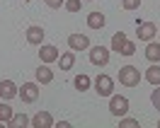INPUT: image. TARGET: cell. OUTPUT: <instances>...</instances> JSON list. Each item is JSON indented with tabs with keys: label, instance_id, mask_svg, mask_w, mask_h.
<instances>
[{
	"label": "cell",
	"instance_id": "cell-1",
	"mask_svg": "<svg viewBox=\"0 0 160 128\" xmlns=\"http://www.w3.org/2000/svg\"><path fill=\"white\" fill-rule=\"evenodd\" d=\"M119 82L124 87H138V82H141L138 68H136V65H124V68H119Z\"/></svg>",
	"mask_w": 160,
	"mask_h": 128
},
{
	"label": "cell",
	"instance_id": "cell-2",
	"mask_svg": "<svg viewBox=\"0 0 160 128\" xmlns=\"http://www.w3.org/2000/svg\"><path fill=\"white\" fill-rule=\"evenodd\" d=\"M95 92L100 94V97H112L114 94V80L109 78V75H97V80H95Z\"/></svg>",
	"mask_w": 160,
	"mask_h": 128
},
{
	"label": "cell",
	"instance_id": "cell-3",
	"mask_svg": "<svg viewBox=\"0 0 160 128\" xmlns=\"http://www.w3.org/2000/svg\"><path fill=\"white\" fill-rule=\"evenodd\" d=\"M17 97H20L24 104L37 102V99H39V85H37V82H24V85H22V89L17 92Z\"/></svg>",
	"mask_w": 160,
	"mask_h": 128
},
{
	"label": "cell",
	"instance_id": "cell-4",
	"mask_svg": "<svg viewBox=\"0 0 160 128\" xmlns=\"http://www.w3.org/2000/svg\"><path fill=\"white\" fill-rule=\"evenodd\" d=\"M109 111L114 116H126V111H129V99L121 97V94H112L109 97Z\"/></svg>",
	"mask_w": 160,
	"mask_h": 128
},
{
	"label": "cell",
	"instance_id": "cell-5",
	"mask_svg": "<svg viewBox=\"0 0 160 128\" xmlns=\"http://www.w3.org/2000/svg\"><path fill=\"white\" fill-rule=\"evenodd\" d=\"M109 51L107 46H92L90 49V63L92 65H107L109 63Z\"/></svg>",
	"mask_w": 160,
	"mask_h": 128
},
{
	"label": "cell",
	"instance_id": "cell-6",
	"mask_svg": "<svg viewBox=\"0 0 160 128\" xmlns=\"http://www.w3.org/2000/svg\"><path fill=\"white\" fill-rule=\"evenodd\" d=\"M155 34H158V27H155L153 22H138L136 36H138L141 41H153V39H155Z\"/></svg>",
	"mask_w": 160,
	"mask_h": 128
},
{
	"label": "cell",
	"instance_id": "cell-7",
	"mask_svg": "<svg viewBox=\"0 0 160 128\" xmlns=\"http://www.w3.org/2000/svg\"><path fill=\"white\" fill-rule=\"evenodd\" d=\"M44 36H46V31H44V27H39V24H32L29 29H27V44H32V46H41V44H44Z\"/></svg>",
	"mask_w": 160,
	"mask_h": 128
},
{
	"label": "cell",
	"instance_id": "cell-8",
	"mask_svg": "<svg viewBox=\"0 0 160 128\" xmlns=\"http://www.w3.org/2000/svg\"><path fill=\"white\" fill-rule=\"evenodd\" d=\"M68 46H70V51H85V49H90V39L85 34H70Z\"/></svg>",
	"mask_w": 160,
	"mask_h": 128
},
{
	"label": "cell",
	"instance_id": "cell-9",
	"mask_svg": "<svg viewBox=\"0 0 160 128\" xmlns=\"http://www.w3.org/2000/svg\"><path fill=\"white\" fill-rule=\"evenodd\" d=\"M58 49L56 46H51V44H41V51H39V58L41 63H56L58 60Z\"/></svg>",
	"mask_w": 160,
	"mask_h": 128
},
{
	"label": "cell",
	"instance_id": "cell-10",
	"mask_svg": "<svg viewBox=\"0 0 160 128\" xmlns=\"http://www.w3.org/2000/svg\"><path fill=\"white\" fill-rule=\"evenodd\" d=\"M34 78H37V82H39V85H49V82H53V70L49 68V63H44V65H39V68H37Z\"/></svg>",
	"mask_w": 160,
	"mask_h": 128
},
{
	"label": "cell",
	"instance_id": "cell-11",
	"mask_svg": "<svg viewBox=\"0 0 160 128\" xmlns=\"http://www.w3.org/2000/svg\"><path fill=\"white\" fill-rule=\"evenodd\" d=\"M32 126L34 128H51L53 126V116L49 111H39L37 116H32Z\"/></svg>",
	"mask_w": 160,
	"mask_h": 128
},
{
	"label": "cell",
	"instance_id": "cell-12",
	"mask_svg": "<svg viewBox=\"0 0 160 128\" xmlns=\"http://www.w3.org/2000/svg\"><path fill=\"white\" fill-rule=\"evenodd\" d=\"M17 92H20V89H17V85H15L12 80H2V82H0V97L2 99L17 97Z\"/></svg>",
	"mask_w": 160,
	"mask_h": 128
},
{
	"label": "cell",
	"instance_id": "cell-13",
	"mask_svg": "<svg viewBox=\"0 0 160 128\" xmlns=\"http://www.w3.org/2000/svg\"><path fill=\"white\" fill-rule=\"evenodd\" d=\"M104 22H107V17H104V12H100V10H95V12L88 15V27H90V29H102Z\"/></svg>",
	"mask_w": 160,
	"mask_h": 128
},
{
	"label": "cell",
	"instance_id": "cell-14",
	"mask_svg": "<svg viewBox=\"0 0 160 128\" xmlns=\"http://www.w3.org/2000/svg\"><path fill=\"white\" fill-rule=\"evenodd\" d=\"M146 58L150 63H160V44L158 41H148V46H146Z\"/></svg>",
	"mask_w": 160,
	"mask_h": 128
},
{
	"label": "cell",
	"instance_id": "cell-15",
	"mask_svg": "<svg viewBox=\"0 0 160 128\" xmlns=\"http://www.w3.org/2000/svg\"><path fill=\"white\" fill-rule=\"evenodd\" d=\"M58 65H61V70H70L75 65V53H73V51H66L63 56H58Z\"/></svg>",
	"mask_w": 160,
	"mask_h": 128
},
{
	"label": "cell",
	"instance_id": "cell-16",
	"mask_svg": "<svg viewBox=\"0 0 160 128\" xmlns=\"http://www.w3.org/2000/svg\"><path fill=\"white\" fill-rule=\"evenodd\" d=\"M146 80H148L150 85H155V87L160 85V65L158 63H153V65L146 70Z\"/></svg>",
	"mask_w": 160,
	"mask_h": 128
},
{
	"label": "cell",
	"instance_id": "cell-17",
	"mask_svg": "<svg viewBox=\"0 0 160 128\" xmlns=\"http://www.w3.org/2000/svg\"><path fill=\"white\" fill-rule=\"evenodd\" d=\"M126 34L124 31H117L114 36H112V51H117V53H121V49H124V44H126Z\"/></svg>",
	"mask_w": 160,
	"mask_h": 128
},
{
	"label": "cell",
	"instance_id": "cell-18",
	"mask_svg": "<svg viewBox=\"0 0 160 128\" xmlns=\"http://www.w3.org/2000/svg\"><path fill=\"white\" fill-rule=\"evenodd\" d=\"M27 123H32V118L27 116V114H15V116L10 118V126L12 128H24Z\"/></svg>",
	"mask_w": 160,
	"mask_h": 128
},
{
	"label": "cell",
	"instance_id": "cell-19",
	"mask_svg": "<svg viewBox=\"0 0 160 128\" xmlns=\"http://www.w3.org/2000/svg\"><path fill=\"white\" fill-rule=\"evenodd\" d=\"M73 85H75V89H80V92H85V89H90V78L82 73V75H78V78L73 80Z\"/></svg>",
	"mask_w": 160,
	"mask_h": 128
},
{
	"label": "cell",
	"instance_id": "cell-20",
	"mask_svg": "<svg viewBox=\"0 0 160 128\" xmlns=\"http://www.w3.org/2000/svg\"><path fill=\"white\" fill-rule=\"evenodd\" d=\"M12 116H15L12 107H8V104H0V123H10Z\"/></svg>",
	"mask_w": 160,
	"mask_h": 128
},
{
	"label": "cell",
	"instance_id": "cell-21",
	"mask_svg": "<svg viewBox=\"0 0 160 128\" xmlns=\"http://www.w3.org/2000/svg\"><path fill=\"white\" fill-rule=\"evenodd\" d=\"M133 53H136V44H133V41H126L124 49H121V56H133Z\"/></svg>",
	"mask_w": 160,
	"mask_h": 128
},
{
	"label": "cell",
	"instance_id": "cell-22",
	"mask_svg": "<svg viewBox=\"0 0 160 128\" xmlns=\"http://www.w3.org/2000/svg\"><path fill=\"white\" fill-rule=\"evenodd\" d=\"M80 2H82V0H66L63 5H66V10H68V12H78L80 10Z\"/></svg>",
	"mask_w": 160,
	"mask_h": 128
},
{
	"label": "cell",
	"instance_id": "cell-23",
	"mask_svg": "<svg viewBox=\"0 0 160 128\" xmlns=\"http://www.w3.org/2000/svg\"><path fill=\"white\" fill-rule=\"evenodd\" d=\"M124 10H138L141 7V0H121Z\"/></svg>",
	"mask_w": 160,
	"mask_h": 128
},
{
	"label": "cell",
	"instance_id": "cell-24",
	"mask_svg": "<svg viewBox=\"0 0 160 128\" xmlns=\"http://www.w3.org/2000/svg\"><path fill=\"white\" fill-rule=\"evenodd\" d=\"M150 102H153V107L160 111V85H158V89H153V94H150Z\"/></svg>",
	"mask_w": 160,
	"mask_h": 128
},
{
	"label": "cell",
	"instance_id": "cell-25",
	"mask_svg": "<svg viewBox=\"0 0 160 128\" xmlns=\"http://www.w3.org/2000/svg\"><path fill=\"white\" fill-rule=\"evenodd\" d=\"M119 126H124V128H138V121H136V118H121Z\"/></svg>",
	"mask_w": 160,
	"mask_h": 128
},
{
	"label": "cell",
	"instance_id": "cell-26",
	"mask_svg": "<svg viewBox=\"0 0 160 128\" xmlns=\"http://www.w3.org/2000/svg\"><path fill=\"white\" fill-rule=\"evenodd\" d=\"M44 2L49 5L51 10H58V7H61V5H63V2H66V0H44Z\"/></svg>",
	"mask_w": 160,
	"mask_h": 128
},
{
	"label": "cell",
	"instance_id": "cell-27",
	"mask_svg": "<svg viewBox=\"0 0 160 128\" xmlns=\"http://www.w3.org/2000/svg\"><path fill=\"white\" fill-rule=\"evenodd\" d=\"M22 2H29V0H22Z\"/></svg>",
	"mask_w": 160,
	"mask_h": 128
},
{
	"label": "cell",
	"instance_id": "cell-28",
	"mask_svg": "<svg viewBox=\"0 0 160 128\" xmlns=\"http://www.w3.org/2000/svg\"><path fill=\"white\" fill-rule=\"evenodd\" d=\"M158 128H160V121H158Z\"/></svg>",
	"mask_w": 160,
	"mask_h": 128
}]
</instances>
